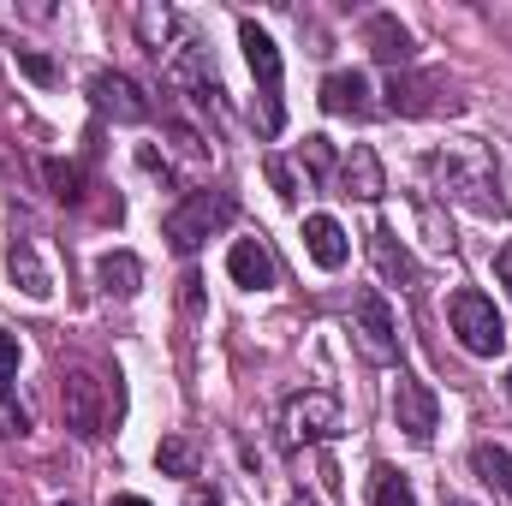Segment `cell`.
<instances>
[{"label":"cell","mask_w":512,"mask_h":506,"mask_svg":"<svg viewBox=\"0 0 512 506\" xmlns=\"http://www.w3.org/2000/svg\"><path fill=\"white\" fill-rule=\"evenodd\" d=\"M423 173L435 185V197L447 203H465L471 215L495 221L507 215V197H501V173H495V155L477 143V137H459V143H441L423 155Z\"/></svg>","instance_id":"obj_1"},{"label":"cell","mask_w":512,"mask_h":506,"mask_svg":"<svg viewBox=\"0 0 512 506\" xmlns=\"http://www.w3.org/2000/svg\"><path fill=\"white\" fill-rule=\"evenodd\" d=\"M239 221V197L233 191H191L167 221H161V233H167V245L179 256H191V251H203L215 233H227Z\"/></svg>","instance_id":"obj_2"},{"label":"cell","mask_w":512,"mask_h":506,"mask_svg":"<svg viewBox=\"0 0 512 506\" xmlns=\"http://www.w3.org/2000/svg\"><path fill=\"white\" fill-rule=\"evenodd\" d=\"M447 328H453V340H459L471 358H501V352H507V322H501L495 298L477 292V286H459V292L447 298Z\"/></svg>","instance_id":"obj_3"},{"label":"cell","mask_w":512,"mask_h":506,"mask_svg":"<svg viewBox=\"0 0 512 506\" xmlns=\"http://www.w3.org/2000/svg\"><path fill=\"white\" fill-rule=\"evenodd\" d=\"M340 423L346 417H340V399L328 387H298L280 405V441L286 447H322V441L340 435Z\"/></svg>","instance_id":"obj_4"},{"label":"cell","mask_w":512,"mask_h":506,"mask_svg":"<svg viewBox=\"0 0 512 506\" xmlns=\"http://www.w3.org/2000/svg\"><path fill=\"white\" fill-rule=\"evenodd\" d=\"M60 405H66V429L78 441H102L114 429V399L96 370H66L60 376Z\"/></svg>","instance_id":"obj_5"},{"label":"cell","mask_w":512,"mask_h":506,"mask_svg":"<svg viewBox=\"0 0 512 506\" xmlns=\"http://www.w3.org/2000/svg\"><path fill=\"white\" fill-rule=\"evenodd\" d=\"M239 48H245L251 78H256V90H262V131L274 137V131L286 126V102H280V78H286V66H280V48H274L268 30H256L251 18L239 24Z\"/></svg>","instance_id":"obj_6"},{"label":"cell","mask_w":512,"mask_h":506,"mask_svg":"<svg viewBox=\"0 0 512 506\" xmlns=\"http://www.w3.org/2000/svg\"><path fill=\"white\" fill-rule=\"evenodd\" d=\"M352 334H358V346H364L370 364H399V322H393V304L376 286H364L352 298Z\"/></svg>","instance_id":"obj_7"},{"label":"cell","mask_w":512,"mask_h":506,"mask_svg":"<svg viewBox=\"0 0 512 506\" xmlns=\"http://www.w3.org/2000/svg\"><path fill=\"white\" fill-rule=\"evenodd\" d=\"M393 423H399L411 441H429V435L441 429V399H435V387L399 370V381H393Z\"/></svg>","instance_id":"obj_8"},{"label":"cell","mask_w":512,"mask_h":506,"mask_svg":"<svg viewBox=\"0 0 512 506\" xmlns=\"http://www.w3.org/2000/svg\"><path fill=\"white\" fill-rule=\"evenodd\" d=\"M90 102L114 120V126H143L155 108H149V96H143V84L126 78V72H96L90 78Z\"/></svg>","instance_id":"obj_9"},{"label":"cell","mask_w":512,"mask_h":506,"mask_svg":"<svg viewBox=\"0 0 512 506\" xmlns=\"http://www.w3.org/2000/svg\"><path fill=\"white\" fill-rule=\"evenodd\" d=\"M334 185H340V197L376 203L387 191V173H382V161H376V149H370V143H352V149L340 155V167H334Z\"/></svg>","instance_id":"obj_10"},{"label":"cell","mask_w":512,"mask_h":506,"mask_svg":"<svg viewBox=\"0 0 512 506\" xmlns=\"http://www.w3.org/2000/svg\"><path fill=\"white\" fill-rule=\"evenodd\" d=\"M316 102H322V114H334V120H370V114H376L364 72H328Z\"/></svg>","instance_id":"obj_11"},{"label":"cell","mask_w":512,"mask_h":506,"mask_svg":"<svg viewBox=\"0 0 512 506\" xmlns=\"http://www.w3.org/2000/svg\"><path fill=\"white\" fill-rule=\"evenodd\" d=\"M227 274H233V286H245V292H268V286L280 280L268 239H233V251H227Z\"/></svg>","instance_id":"obj_12"},{"label":"cell","mask_w":512,"mask_h":506,"mask_svg":"<svg viewBox=\"0 0 512 506\" xmlns=\"http://www.w3.org/2000/svg\"><path fill=\"white\" fill-rule=\"evenodd\" d=\"M137 36H143V48H149L155 60H167L179 42H191V24H185L173 6H155V0H143V6H137Z\"/></svg>","instance_id":"obj_13"},{"label":"cell","mask_w":512,"mask_h":506,"mask_svg":"<svg viewBox=\"0 0 512 506\" xmlns=\"http://www.w3.org/2000/svg\"><path fill=\"white\" fill-rule=\"evenodd\" d=\"M304 251H310V262H316L322 274H340L346 256H352V245H346V227H340L334 215H304Z\"/></svg>","instance_id":"obj_14"},{"label":"cell","mask_w":512,"mask_h":506,"mask_svg":"<svg viewBox=\"0 0 512 506\" xmlns=\"http://www.w3.org/2000/svg\"><path fill=\"white\" fill-rule=\"evenodd\" d=\"M364 42H370V54L382 60V66H411V54H417V42H411V30L393 18V12H370L364 18Z\"/></svg>","instance_id":"obj_15"},{"label":"cell","mask_w":512,"mask_h":506,"mask_svg":"<svg viewBox=\"0 0 512 506\" xmlns=\"http://www.w3.org/2000/svg\"><path fill=\"white\" fill-rule=\"evenodd\" d=\"M6 268H12V280H18V292H24L30 304H48V298H54V274L42 268V256H36L30 239H12V245H6Z\"/></svg>","instance_id":"obj_16"},{"label":"cell","mask_w":512,"mask_h":506,"mask_svg":"<svg viewBox=\"0 0 512 506\" xmlns=\"http://www.w3.org/2000/svg\"><path fill=\"white\" fill-rule=\"evenodd\" d=\"M387 114H399V120H423V114H441V102H435V78H411V72H393V84H387Z\"/></svg>","instance_id":"obj_17"},{"label":"cell","mask_w":512,"mask_h":506,"mask_svg":"<svg viewBox=\"0 0 512 506\" xmlns=\"http://www.w3.org/2000/svg\"><path fill=\"white\" fill-rule=\"evenodd\" d=\"M370 256H376V274H382L387 286H417V262L399 245L393 227H376V233H370Z\"/></svg>","instance_id":"obj_18"},{"label":"cell","mask_w":512,"mask_h":506,"mask_svg":"<svg viewBox=\"0 0 512 506\" xmlns=\"http://www.w3.org/2000/svg\"><path fill=\"white\" fill-rule=\"evenodd\" d=\"M96 280H102L108 298H131V292L143 286V262L131 251H102L96 256Z\"/></svg>","instance_id":"obj_19"},{"label":"cell","mask_w":512,"mask_h":506,"mask_svg":"<svg viewBox=\"0 0 512 506\" xmlns=\"http://www.w3.org/2000/svg\"><path fill=\"white\" fill-rule=\"evenodd\" d=\"M471 465H477V477H483L495 495H507V501H512V453H507V447L477 441V447H471Z\"/></svg>","instance_id":"obj_20"},{"label":"cell","mask_w":512,"mask_h":506,"mask_svg":"<svg viewBox=\"0 0 512 506\" xmlns=\"http://www.w3.org/2000/svg\"><path fill=\"white\" fill-rule=\"evenodd\" d=\"M155 465H161L167 477H185V483H191V477H203V453H197L185 435H167V441L155 447Z\"/></svg>","instance_id":"obj_21"},{"label":"cell","mask_w":512,"mask_h":506,"mask_svg":"<svg viewBox=\"0 0 512 506\" xmlns=\"http://www.w3.org/2000/svg\"><path fill=\"white\" fill-rule=\"evenodd\" d=\"M370 506H417V495H411V483L393 465H376L370 471Z\"/></svg>","instance_id":"obj_22"},{"label":"cell","mask_w":512,"mask_h":506,"mask_svg":"<svg viewBox=\"0 0 512 506\" xmlns=\"http://www.w3.org/2000/svg\"><path fill=\"white\" fill-rule=\"evenodd\" d=\"M298 161H304V179H310V185H328V179H334V167H340V155H334V143H328V137H304Z\"/></svg>","instance_id":"obj_23"},{"label":"cell","mask_w":512,"mask_h":506,"mask_svg":"<svg viewBox=\"0 0 512 506\" xmlns=\"http://www.w3.org/2000/svg\"><path fill=\"white\" fill-rule=\"evenodd\" d=\"M42 179L54 185L60 203H78L84 197V167H72V161H42Z\"/></svg>","instance_id":"obj_24"},{"label":"cell","mask_w":512,"mask_h":506,"mask_svg":"<svg viewBox=\"0 0 512 506\" xmlns=\"http://www.w3.org/2000/svg\"><path fill=\"white\" fill-rule=\"evenodd\" d=\"M167 137H173V155H179L191 173H203V167H209V149H203V137H197L191 126H167Z\"/></svg>","instance_id":"obj_25"},{"label":"cell","mask_w":512,"mask_h":506,"mask_svg":"<svg viewBox=\"0 0 512 506\" xmlns=\"http://www.w3.org/2000/svg\"><path fill=\"white\" fill-rule=\"evenodd\" d=\"M262 173H268V185L280 191V203H298V191H304V185H298V173H292L280 155H268V161H262Z\"/></svg>","instance_id":"obj_26"},{"label":"cell","mask_w":512,"mask_h":506,"mask_svg":"<svg viewBox=\"0 0 512 506\" xmlns=\"http://www.w3.org/2000/svg\"><path fill=\"white\" fill-rule=\"evenodd\" d=\"M0 435H30V411L18 405V393H0Z\"/></svg>","instance_id":"obj_27"},{"label":"cell","mask_w":512,"mask_h":506,"mask_svg":"<svg viewBox=\"0 0 512 506\" xmlns=\"http://www.w3.org/2000/svg\"><path fill=\"white\" fill-rule=\"evenodd\" d=\"M18 381V334H0V393H12Z\"/></svg>","instance_id":"obj_28"},{"label":"cell","mask_w":512,"mask_h":506,"mask_svg":"<svg viewBox=\"0 0 512 506\" xmlns=\"http://www.w3.org/2000/svg\"><path fill=\"white\" fill-rule=\"evenodd\" d=\"M18 66H24L36 84H54V60H48V54H36V48H18Z\"/></svg>","instance_id":"obj_29"},{"label":"cell","mask_w":512,"mask_h":506,"mask_svg":"<svg viewBox=\"0 0 512 506\" xmlns=\"http://www.w3.org/2000/svg\"><path fill=\"white\" fill-rule=\"evenodd\" d=\"M495 280H501V286L512 292V239L501 245V256H495Z\"/></svg>","instance_id":"obj_30"},{"label":"cell","mask_w":512,"mask_h":506,"mask_svg":"<svg viewBox=\"0 0 512 506\" xmlns=\"http://www.w3.org/2000/svg\"><path fill=\"white\" fill-rule=\"evenodd\" d=\"M197 286H203V280H197V274H185V316H197V310H203V292H197Z\"/></svg>","instance_id":"obj_31"},{"label":"cell","mask_w":512,"mask_h":506,"mask_svg":"<svg viewBox=\"0 0 512 506\" xmlns=\"http://www.w3.org/2000/svg\"><path fill=\"white\" fill-rule=\"evenodd\" d=\"M185 506H221V495H215V489H197V483H191V501Z\"/></svg>","instance_id":"obj_32"},{"label":"cell","mask_w":512,"mask_h":506,"mask_svg":"<svg viewBox=\"0 0 512 506\" xmlns=\"http://www.w3.org/2000/svg\"><path fill=\"white\" fill-rule=\"evenodd\" d=\"M108 506H155V501H143V495H114Z\"/></svg>","instance_id":"obj_33"},{"label":"cell","mask_w":512,"mask_h":506,"mask_svg":"<svg viewBox=\"0 0 512 506\" xmlns=\"http://www.w3.org/2000/svg\"><path fill=\"white\" fill-rule=\"evenodd\" d=\"M441 506H471V501H459V495H441Z\"/></svg>","instance_id":"obj_34"},{"label":"cell","mask_w":512,"mask_h":506,"mask_svg":"<svg viewBox=\"0 0 512 506\" xmlns=\"http://www.w3.org/2000/svg\"><path fill=\"white\" fill-rule=\"evenodd\" d=\"M292 506H316V501H310V495H298V501H292Z\"/></svg>","instance_id":"obj_35"},{"label":"cell","mask_w":512,"mask_h":506,"mask_svg":"<svg viewBox=\"0 0 512 506\" xmlns=\"http://www.w3.org/2000/svg\"><path fill=\"white\" fill-rule=\"evenodd\" d=\"M507 399H512V370H507Z\"/></svg>","instance_id":"obj_36"}]
</instances>
